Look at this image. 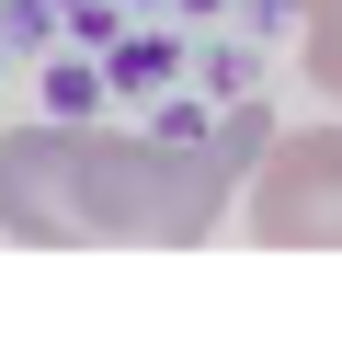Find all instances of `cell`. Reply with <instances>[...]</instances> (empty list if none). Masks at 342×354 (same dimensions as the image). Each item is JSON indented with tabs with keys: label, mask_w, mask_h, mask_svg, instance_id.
<instances>
[{
	"label": "cell",
	"mask_w": 342,
	"mask_h": 354,
	"mask_svg": "<svg viewBox=\"0 0 342 354\" xmlns=\"http://www.w3.org/2000/svg\"><path fill=\"white\" fill-rule=\"evenodd\" d=\"M263 160V115L217 138H126V126H12L0 138V229L23 252H194L240 171Z\"/></svg>",
	"instance_id": "1"
},
{
	"label": "cell",
	"mask_w": 342,
	"mask_h": 354,
	"mask_svg": "<svg viewBox=\"0 0 342 354\" xmlns=\"http://www.w3.org/2000/svg\"><path fill=\"white\" fill-rule=\"evenodd\" d=\"M240 217L263 252H342V126H296L240 171Z\"/></svg>",
	"instance_id": "2"
},
{
	"label": "cell",
	"mask_w": 342,
	"mask_h": 354,
	"mask_svg": "<svg viewBox=\"0 0 342 354\" xmlns=\"http://www.w3.org/2000/svg\"><path fill=\"white\" fill-rule=\"evenodd\" d=\"M296 12H308V80L342 103V0H296Z\"/></svg>",
	"instance_id": "3"
}]
</instances>
